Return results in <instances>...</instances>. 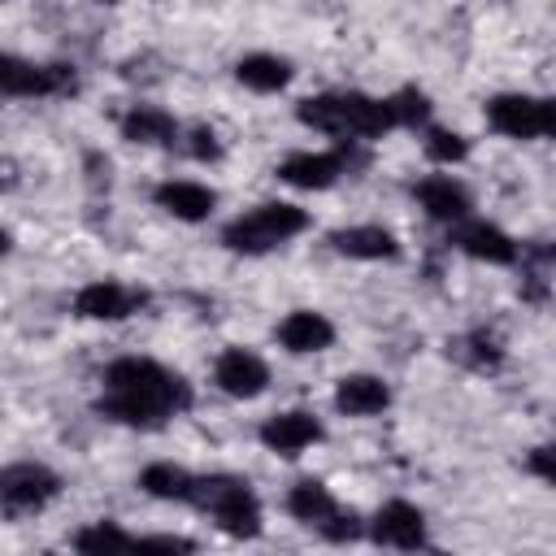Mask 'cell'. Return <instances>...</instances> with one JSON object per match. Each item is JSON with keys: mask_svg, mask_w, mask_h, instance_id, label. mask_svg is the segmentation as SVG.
<instances>
[{"mask_svg": "<svg viewBox=\"0 0 556 556\" xmlns=\"http://www.w3.org/2000/svg\"><path fill=\"white\" fill-rule=\"evenodd\" d=\"M100 382L104 391L96 400V413L117 426L156 430L191 408V382L152 356H117L113 365H104Z\"/></svg>", "mask_w": 556, "mask_h": 556, "instance_id": "1", "label": "cell"}, {"mask_svg": "<svg viewBox=\"0 0 556 556\" xmlns=\"http://www.w3.org/2000/svg\"><path fill=\"white\" fill-rule=\"evenodd\" d=\"M300 126L330 135V139H378L387 130H395L391 104L387 96H365V91H321L295 104Z\"/></svg>", "mask_w": 556, "mask_h": 556, "instance_id": "2", "label": "cell"}, {"mask_svg": "<svg viewBox=\"0 0 556 556\" xmlns=\"http://www.w3.org/2000/svg\"><path fill=\"white\" fill-rule=\"evenodd\" d=\"M304 230H308V213L300 204H291V200H265V204L239 213L235 222H226L222 243L230 252H239V256H265V252L282 248V243H291Z\"/></svg>", "mask_w": 556, "mask_h": 556, "instance_id": "3", "label": "cell"}, {"mask_svg": "<svg viewBox=\"0 0 556 556\" xmlns=\"http://www.w3.org/2000/svg\"><path fill=\"white\" fill-rule=\"evenodd\" d=\"M191 504L204 508L222 534L230 539H256L261 534V500L256 491L235 478V473H208V478H195V491H191Z\"/></svg>", "mask_w": 556, "mask_h": 556, "instance_id": "4", "label": "cell"}, {"mask_svg": "<svg viewBox=\"0 0 556 556\" xmlns=\"http://www.w3.org/2000/svg\"><path fill=\"white\" fill-rule=\"evenodd\" d=\"M78 91V74L65 61H48L35 65L17 52H0V96L13 100H48V96H74Z\"/></svg>", "mask_w": 556, "mask_h": 556, "instance_id": "5", "label": "cell"}, {"mask_svg": "<svg viewBox=\"0 0 556 556\" xmlns=\"http://www.w3.org/2000/svg\"><path fill=\"white\" fill-rule=\"evenodd\" d=\"M61 495V473L43 460H13L0 469V513L4 517H30L43 513Z\"/></svg>", "mask_w": 556, "mask_h": 556, "instance_id": "6", "label": "cell"}, {"mask_svg": "<svg viewBox=\"0 0 556 556\" xmlns=\"http://www.w3.org/2000/svg\"><path fill=\"white\" fill-rule=\"evenodd\" d=\"M486 126L504 139H547L556 130V104L547 96L504 91L486 100Z\"/></svg>", "mask_w": 556, "mask_h": 556, "instance_id": "7", "label": "cell"}, {"mask_svg": "<svg viewBox=\"0 0 556 556\" xmlns=\"http://www.w3.org/2000/svg\"><path fill=\"white\" fill-rule=\"evenodd\" d=\"M352 143L356 139H339L330 152H291L278 165V178L291 182V187H300V191H326L343 174H352V165H361V156H356Z\"/></svg>", "mask_w": 556, "mask_h": 556, "instance_id": "8", "label": "cell"}, {"mask_svg": "<svg viewBox=\"0 0 556 556\" xmlns=\"http://www.w3.org/2000/svg\"><path fill=\"white\" fill-rule=\"evenodd\" d=\"M447 230H452L447 243H452L456 252H465V256H473V261H486V265H517L521 243H517L508 230H500L495 222L460 217V222H452Z\"/></svg>", "mask_w": 556, "mask_h": 556, "instance_id": "9", "label": "cell"}, {"mask_svg": "<svg viewBox=\"0 0 556 556\" xmlns=\"http://www.w3.org/2000/svg\"><path fill=\"white\" fill-rule=\"evenodd\" d=\"M143 304H148V295L126 287V282H117V278H96V282L78 287V295H74V313L83 321H126Z\"/></svg>", "mask_w": 556, "mask_h": 556, "instance_id": "10", "label": "cell"}, {"mask_svg": "<svg viewBox=\"0 0 556 556\" xmlns=\"http://www.w3.org/2000/svg\"><path fill=\"white\" fill-rule=\"evenodd\" d=\"M365 530H369V539L378 547H395V552L426 547V513L417 504H408V500H387Z\"/></svg>", "mask_w": 556, "mask_h": 556, "instance_id": "11", "label": "cell"}, {"mask_svg": "<svg viewBox=\"0 0 556 556\" xmlns=\"http://www.w3.org/2000/svg\"><path fill=\"white\" fill-rule=\"evenodd\" d=\"M213 387L230 400H256L269 387V365L252 348H226L213 361Z\"/></svg>", "mask_w": 556, "mask_h": 556, "instance_id": "12", "label": "cell"}, {"mask_svg": "<svg viewBox=\"0 0 556 556\" xmlns=\"http://www.w3.org/2000/svg\"><path fill=\"white\" fill-rule=\"evenodd\" d=\"M413 200H417V208L430 222H443V226L469 217V208H473V195H469V187L456 174H426V178H417L413 182Z\"/></svg>", "mask_w": 556, "mask_h": 556, "instance_id": "13", "label": "cell"}, {"mask_svg": "<svg viewBox=\"0 0 556 556\" xmlns=\"http://www.w3.org/2000/svg\"><path fill=\"white\" fill-rule=\"evenodd\" d=\"M321 421L313 417V413H304V408H287V413H274V417H265L261 421V430H256V439L269 447V452H278V456H300V452H308L313 443H321Z\"/></svg>", "mask_w": 556, "mask_h": 556, "instance_id": "14", "label": "cell"}, {"mask_svg": "<svg viewBox=\"0 0 556 556\" xmlns=\"http://www.w3.org/2000/svg\"><path fill=\"white\" fill-rule=\"evenodd\" d=\"M274 339L291 352V356H308V352H326L334 343V321L317 308H295L274 326Z\"/></svg>", "mask_w": 556, "mask_h": 556, "instance_id": "15", "label": "cell"}, {"mask_svg": "<svg viewBox=\"0 0 556 556\" xmlns=\"http://www.w3.org/2000/svg\"><path fill=\"white\" fill-rule=\"evenodd\" d=\"M152 200H156V208H165L178 222H204L217 208V191L195 182V178H165L152 191Z\"/></svg>", "mask_w": 556, "mask_h": 556, "instance_id": "16", "label": "cell"}, {"mask_svg": "<svg viewBox=\"0 0 556 556\" xmlns=\"http://www.w3.org/2000/svg\"><path fill=\"white\" fill-rule=\"evenodd\" d=\"M330 248L348 261H395L400 256V239L387 230V226H343L330 235Z\"/></svg>", "mask_w": 556, "mask_h": 556, "instance_id": "17", "label": "cell"}, {"mask_svg": "<svg viewBox=\"0 0 556 556\" xmlns=\"http://www.w3.org/2000/svg\"><path fill=\"white\" fill-rule=\"evenodd\" d=\"M391 404V387L378 374H348L334 387V408L343 417H378Z\"/></svg>", "mask_w": 556, "mask_h": 556, "instance_id": "18", "label": "cell"}, {"mask_svg": "<svg viewBox=\"0 0 556 556\" xmlns=\"http://www.w3.org/2000/svg\"><path fill=\"white\" fill-rule=\"evenodd\" d=\"M182 130H178V122H174V113H165V109H156V104H130L126 113H122V139H130V143H139V148H165V143H174Z\"/></svg>", "mask_w": 556, "mask_h": 556, "instance_id": "19", "label": "cell"}, {"mask_svg": "<svg viewBox=\"0 0 556 556\" xmlns=\"http://www.w3.org/2000/svg\"><path fill=\"white\" fill-rule=\"evenodd\" d=\"M235 78H239L248 91H256V96H274V91H282V87L295 78V70H291V61L278 56V52H248V56L235 61Z\"/></svg>", "mask_w": 556, "mask_h": 556, "instance_id": "20", "label": "cell"}, {"mask_svg": "<svg viewBox=\"0 0 556 556\" xmlns=\"http://www.w3.org/2000/svg\"><path fill=\"white\" fill-rule=\"evenodd\" d=\"M139 486L152 495V500H174V504H191V491H195V473L174 465V460H152L143 465L139 473Z\"/></svg>", "mask_w": 556, "mask_h": 556, "instance_id": "21", "label": "cell"}, {"mask_svg": "<svg viewBox=\"0 0 556 556\" xmlns=\"http://www.w3.org/2000/svg\"><path fill=\"white\" fill-rule=\"evenodd\" d=\"M287 513L295 517V521H304V526H321L334 508H339V500H334V491L326 486V482H317V478H300L291 491H287Z\"/></svg>", "mask_w": 556, "mask_h": 556, "instance_id": "22", "label": "cell"}, {"mask_svg": "<svg viewBox=\"0 0 556 556\" xmlns=\"http://www.w3.org/2000/svg\"><path fill=\"white\" fill-rule=\"evenodd\" d=\"M447 352H452L460 365L478 369V374H495V369L504 365V343H500L495 334H486V330H469V334L452 339Z\"/></svg>", "mask_w": 556, "mask_h": 556, "instance_id": "23", "label": "cell"}, {"mask_svg": "<svg viewBox=\"0 0 556 556\" xmlns=\"http://www.w3.org/2000/svg\"><path fill=\"white\" fill-rule=\"evenodd\" d=\"M70 543H74V552L104 556V552H130V547H135V534H126L117 521H91V526H83Z\"/></svg>", "mask_w": 556, "mask_h": 556, "instance_id": "24", "label": "cell"}, {"mask_svg": "<svg viewBox=\"0 0 556 556\" xmlns=\"http://www.w3.org/2000/svg\"><path fill=\"white\" fill-rule=\"evenodd\" d=\"M387 104H391V117H395V126H426L430 122V100H426V91H417V87H400L395 96H387Z\"/></svg>", "mask_w": 556, "mask_h": 556, "instance_id": "25", "label": "cell"}, {"mask_svg": "<svg viewBox=\"0 0 556 556\" xmlns=\"http://www.w3.org/2000/svg\"><path fill=\"white\" fill-rule=\"evenodd\" d=\"M426 156L434 161V165H460L465 156H469V139L465 135H456V130H439V126H430L426 130Z\"/></svg>", "mask_w": 556, "mask_h": 556, "instance_id": "26", "label": "cell"}, {"mask_svg": "<svg viewBox=\"0 0 556 556\" xmlns=\"http://www.w3.org/2000/svg\"><path fill=\"white\" fill-rule=\"evenodd\" d=\"M317 530H321L330 543H352V539H361V534H365V521H361L356 513H343V508H334V513H330V517H326Z\"/></svg>", "mask_w": 556, "mask_h": 556, "instance_id": "27", "label": "cell"}, {"mask_svg": "<svg viewBox=\"0 0 556 556\" xmlns=\"http://www.w3.org/2000/svg\"><path fill=\"white\" fill-rule=\"evenodd\" d=\"M182 152H187L191 161H217V156H222L217 130H213V126H191L187 139H182Z\"/></svg>", "mask_w": 556, "mask_h": 556, "instance_id": "28", "label": "cell"}, {"mask_svg": "<svg viewBox=\"0 0 556 556\" xmlns=\"http://www.w3.org/2000/svg\"><path fill=\"white\" fill-rule=\"evenodd\" d=\"M135 547H161V552H195L191 539L182 534H148V539H135Z\"/></svg>", "mask_w": 556, "mask_h": 556, "instance_id": "29", "label": "cell"}, {"mask_svg": "<svg viewBox=\"0 0 556 556\" xmlns=\"http://www.w3.org/2000/svg\"><path fill=\"white\" fill-rule=\"evenodd\" d=\"M526 469H530L534 478H543V482H552V447H534V452L526 456Z\"/></svg>", "mask_w": 556, "mask_h": 556, "instance_id": "30", "label": "cell"}, {"mask_svg": "<svg viewBox=\"0 0 556 556\" xmlns=\"http://www.w3.org/2000/svg\"><path fill=\"white\" fill-rule=\"evenodd\" d=\"M9 248H13V235L0 226V256H9Z\"/></svg>", "mask_w": 556, "mask_h": 556, "instance_id": "31", "label": "cell"}, {"mask_svg": "<svg viewBox=\"0 0 556 556\" xmlns=\"http://www.w3.org/2000/svg\"><path fill=\"white\" fill-rule=\"evenodd\" d=\"M0 4H4V0H0Z\"/></svg>", "mask_w": 556, "mask_h": 556, "instance_id": "32", "label": "cell"}]
</instances>
